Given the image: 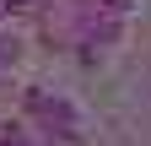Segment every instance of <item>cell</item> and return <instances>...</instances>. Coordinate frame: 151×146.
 Segmentation results:
<instances>
[{
	"label": "cell",
	"instance_id": "obj_1",
	"mask_svg": "<svg viewBox=\"0 0 151 146\" xmlns=\"http://www.w3.org/2000/svg\"><path fill=\"white\" fill-rule=\"evenodd\" d=\"M0 146H32L22 130H11V124H0Z\"/></svg>",
	"mask_w": 151,
	"mask_h": 146
},
{
	"label": "cell",
	"instance_id": "obj_2",
	"mask_svg": "<svg viewBox=\"0 0 151 146\" xmlns=\"http://www.w3.org/2000/svg\"><path fill=\"white\" fill-rule=\"evenodd\" d=\"M16 6H22V0H0V16H6V11H16Z\"/></svg>",
	"mask_w": 151,
	"mask_h": 146
}]
</instances>
